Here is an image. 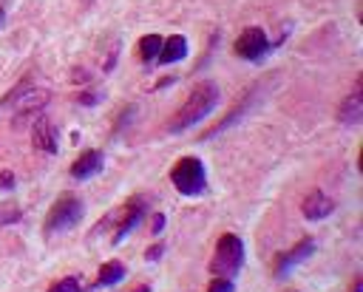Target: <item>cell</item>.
I'll return each mask as SVG.
<instances>
[{"instance_id": "4", "label": "cell", "mask_w": 363, "mask_h": 292, "mask_svg": "<svg viewBox=\"0 0 363 292\" xmlns=\"http://www.w3.org/2000/svg\"><path fill=\"white\" fill-rule=\"evenodd\" d=\"M79 218H82V201H79L74 193H62V196H57V201L51 204L43 230H45V232H60V230H68V227L79 224Z\"/></svg>"}, {"instance_id": "5", "label": "cell", "mask_w": 363, "mask_h": 292, "mask_svg": "<svg viewBox=\"0 0 363 292\" xmlns=\"http://www.w3.org/2000/svg\"><path fill=\"white\" fill-rule=\"evenodd\" d=\"M233 48H235V54H238L241 60H250V62H258V60H264V57L272 51V45H269L264 28H258V26L244 28V31L238 34V40L233 43Z\"/></svg>"}, {"instance_id": "11", "label": "cell", "mask_w": 363, "mask_h": 292, "mask_svg": "<svg viewBox=\"0 0 363 292\" xmlns=\"http://www.w3.org/2000/svg\"><path fill=\"white\" fill-rule=\"evenodd\" d=\"M105 156H102V150H85L74 164H71V176L74 179H79V181H85V179H91V176H96L99 170H102V162Z\"/></svg>"}, {"instance_id": "3", "label": "cell", "mask_w": 363, "mask_h": 292, "mask_svg": "<svg viewBox=\"0 0 363 292\" xmlns=\"http://www.w3.org/2000/svg\"><path fill=\"white\" fill-rule=\"evenodd\" d=\"M170 181L182 196H199L207 187V173L201 159L196 156H182L173 167H170Z\"/></svg>"}, {"instance_id": "8", "label": "cell", "mask_w": 363, "mask_h": 292, "mask_svg": "<svg viewBox=\"0 0 363 292\" xmlns=\"http://www.w3.org/2000/svg\"><path fill=\"white\" fill-rule=\"evenodd\" d=\"M301 213H303L306 221H320V218H326V215L335 213V201H332L323 190H312V193L301 201Z\"/></svg>"}, {"instance_id": "7", "label": "cell", "mask_w": 363, "mask_h": 292, "mask_svg": "<svg viewBox=\"0 0 363 292\" xmlns=\"http://www.w3.org/2000/svg\"><path fill=\"white\" fill-rule=\"evenodd\" d=\"M337 119L346 122V125H357V122L363 119V79H360V77L354 79L352 94L340 102V108H337Z\"/></svg>"}, {"instance_id": "12", "label": "cell", "mask_w": 363, "mask_h": 292, "mask_svg": "<svg viewBox=\"0 0 363 292\" xmlns=\"http://www.w3.org/2000/svg\"><path fill=\"white\" fill-rule=\"evenodd\" d=\"M184 54H187V40L182 34H170L167 40H162V48L156 54V62L159 65H170V62H179Z\"/></svg>"}, {"instance_id": "6", "label": "cell", "mask_w": 363, "mask_h": 292, "mask_svg": "<svg viewBox=\"0 0 363 292\" xmlns=\"http://www.w3.org/2000/svg\"><path fill=\"white\" fill-rule=\"evenodd\" d=\"M142 215H145V196H136V198H130L128 204H122V210H119L116 218H113V235H111V241L119 244L128 232H133L136 224L142 221Z\"/></svg>"}, {"instance_id": "19", "label": "cell", "mask_w": 363, "mask_h": 292, "mask_svg": "<svg viewBox=\"0 0 363 292\" xmlns=\"http://www.w3.org/2000/svg\"><path fill=\"white\" fill-rule=\"evenodd\" d=\"M0 187H6V190L14 187V173H11V170H3V173H0Z\"/></svg>"}, {"instance_id": "14", "label": "cell", "mask_w": 363, "mask_h": 292, "mask_svg": "<svg viewBox=\"0 0 363 292\" xmlns=\"http://www.w3.org/2000/svg\"><path fill=\"white\" fill-rule=\"evenodd\" d=\"M159 48H162V37H159V34H145V37L139 40V57H142L145 62L156 60Z\"/></svg>"}, {"instance_id": "20", "label": "cell", "mask_w": 363, "mask_h": 292, "mask_svg": "<svg viewBox=\"0 0 363 292\" xmlns=\"http://www.w3.org/2000/svg\"><path fill=\"white\" fill-rule=\"evenodd\" d=\"M159 255H162V244H159V247H150V249H147V255H145V258H147V261H156V258H159Z\"/></svg>"}, {"instance_id": "13", "label": "cell", "mask_w": 363, "mask_h": 292, "mask_svg": "<svg viewBox=\"0 0 363 292\" xmlns=\"http://www.w3.org/2000/svg\"><path fill=\"white\" fill-rule=\"evenodd\" d=\"M122 278H125V264H122V261H105V264L99 266V275H96V281L91 283V289L113 286V283H119Z\"/></svg>"}, {"instance_id": "1", "label": "cell", "mask_w": 363, "mask_h": 292, "mask_svg": "<svg viewBox=\"0 0 363 292\" xmlns=\"http://www.w3.org/2000/svg\"><path fill=\"white\" fill-rule=\"evenodd\" d=\"M216 105H218V88H216V82H199L187 94V99L182 102V108L173 113L167 130L170 133H182V130L193 128L196 122H201L204 116H210Z\"/></svg>"}, {"instance_id": "21", "label": "cell", "mask_w": 363, "mask_h": 292, "mask_svg": "<svg viewBox=\"0 0 363 292\" xmlns=\"http://www.w3.org/2000/svg\"><path fill=\"white\" fill-rule=\"evenodd\" d=\"M352 292H363V281H360V278H354V283H352Z\"/></svg>"}, {"instance_id": "17", "label": "cell", "mask_w": 363, "mask_h": 292, "mask_svg": "<svg viewBox=\"0 0 363 292\" xmlns=\"http://www.w3.org/2000/svg\"><path fill=\"white\" fill-rule=\"evenodd\" d=\"M233 289H235L233 278H213L210 286H207V292H233Z\"/></svg>"}, {"instance_id": "2", "label": "cell", "mask_w": 363, "mask_h": 292, "mask_svg": "<svg viewBox=\"0 0 363 292\" xmlns=\"http://www.w3.org/2000/svg\"><path fill=\"white\" fill-rule=\"evenodd\" d=\"M244 264V244L235 232H224L216 241V252L210 261V272L213 278H233Z\"/></svg>"}, {"instance_id": "10", "label": "cell", "mask_w": 363, "mask_h": 292, "mask_svg": "<svg viewBox=\"0 0 363 292\" xmlns=\"http://www.w3.org/2000/svg\"><path fill=\"white\" fill-rule=\"evenodd\" d=\"M312 249H315V241H312V238H301L289 252H281V255H278L275 275H278V278H284V275L289 272V266H295V264H301L303 258H309V255H312Z\"/></svg>"}, {"instance_id": "16", "label": "cell", "mask_w": 363, "mask_h": 292, "mask_svg": "<svg viewBox=\"0 0 363 292\" xmlns=\"http://www.w3.org/2000/svg\"><path fill=\"white\" fill-rule=\"evenodd\" d=\"M23 218V210L17 204H0V224H17Z\"/></svg>"}, {"instance_id": "15", "label": "cell", "mask_w": 363, "mask_h": 292, "mask_svg": "<svg viewBox=\"0 0 363 292\" xmlns=\"http://www.w3.org/2000/svg\"><path fill=\"white\" fill-rule=\"evenodd\" d=\"M48 292H82V283L77 275H68V278H60L48 286Z\"/></svg>"}, {"instance_id": "23", "label": "cell", "mask_w": 363, "mask_h": 292, "mask_svg": "<svg viewBox=\"0 0 363 292\" xmlns=\"http://www.w3.org/2000/svg\"><path fill=\"white\" fill-rule=\"evenodd\" d=\"M3 20H6V11H3V6H0V26H3Z\"/></svg>"}, {"instance_id": "18", "label": "cell", "mask_w": 363, "mask_h": 292, "mask_svg": "<svg viewBox=\"0 0 363 292\" xmlns=\"http://www.w3.org/2000/svg\"><path fill=\"white\" fill-rule=\"evenodd\" d=\"M162 227H164V215L159 213V215H153V221H150V232H153V235H159V232H162Z\"/></svg>"}, {"instance_id": "22", "label": "cell", "mask_w": 363, "mask_h": 292, "mask_svg": "<svg viewBox=\"0 0 363 292\" xmlns=\"http://www.w3.org/2000/svg\"><path fill=\"white\" fill-rule=\"evenodd\" d=\"M128 292H150V286H147V283H139V286H133V289H128Z\"/></svg>"}, {"instance_id": "9", "label": "cell", "mask_w": 363, "mask_h": 292, "mask_svg": "<svg viewBox=\"0 0 363 292\" xmlns=\"http://www.w3.org/2000/svg\"><path fill=\"white\" fill-rule=\"evenodd\" d=\"M31 142H34V147H37L40 153L54 156V153H57V125H54L51 119L40 116V119L34 122V128H31Z\"/></svg>"}]
</instances>
